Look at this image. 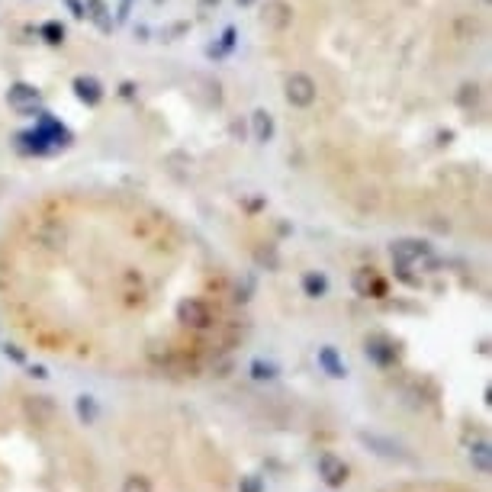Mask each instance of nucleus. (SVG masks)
Masks as SVG:
<instances>
[{
    "label": "nucleus",
    "mask_w": 492,
    "mask_h": 492,
    "mask_svg": "<svg viewBox=\"0 0 492 492\" xmlns=\"http://www.w3.org/2000/svg\"><path fill=\"white\" fill-rule=\"evenodd\" d=\"M319 476L325 479V486L341 489V486L347 483V476H351V470H347V464L341 457H335V454H322L319 457Z\"/></svg>",
    "instance_id": "obj_1"
},
{
    "label": "nucleus",
    "mask_w": 492,
    "mask_h": 492,
    "mask_svg": "<svg viewBox=\"0 0 492 492\" xmlns=\"http://www.w3.org/2000/svg\"><path fill=\"white\" fill-rule=\"evenodd\" d=\"M55 415H58V409L49 396H29L26 399V418L33 425H42V428H45V425L55 422Z\"/></svg>",
    "instance_id": "obj_2"
},
{
    "label": "nucleus",
    "mask_w": 492,
    "mask_h": 492,
    "mask_svg": "<svg viewBox=\"0 0 492 492\" xmlns=\"http://www.w3.org/2000/svg\"><path fill=\"white\" fill-rule=\"evenodd\" d=\"M77 415H81L84 425H91L94 418H97V406H94L91 396H81V399H77Z\"/></svg>",
    "instance_id": "obj_3"
},
{
    "label": "nucleus",
    "mask_w": 492,
    "mask_h": 492,
    "mask_svg": "<svg viewBox=\"0 0 492 492\" xmlns=\"http://www.w3.org/2000/svg\"><path fill=\"white\" fill-rule=\"evenodd\" d=\"M123 492H152V483H148V476H142V473H132V476H125Z\"/></svg>",
    "instance_id": "obj_4"
},
{
    "label": "nucleus",
    "mask_w": 492,
    "mask_h": 492,
    "mask_svg": "<svg viewBox=\"0 0 492 492\" xmlns=\"http://www.w3.org/2000/svg\"><path fill=\"white\" fill-rule=\"evenodd\" d=\"M238 492H264V479L261 476H242Z\"/></svg>",
    "instance_id": "obj_5"
},
{
    "label": "nucleus",
    "mask_w": 492,
    "mask_h": 492,
    "mask_svg": "<svg viewBox=\"0 0 492 492\" xmlns=\"http://www.w3.org/2000/svg\"><path fill=\"white\" fill-rule=\"evenodd\" d=\"M7 486H10V473H7V466L0 464V492L7 489Z\"/></svg>",
    "instance_id": "obj_6"
}]
</instances>
